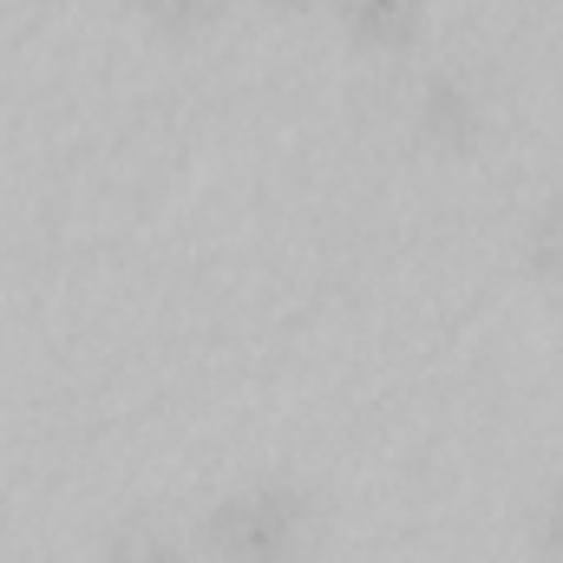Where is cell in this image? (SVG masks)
Wrapping results in <instances>:
<instances>
[{"label":"cell","mask_w":563,"mask_h":563,"mask_svg":"<svg viewBox=\"0 0 563 563\" xmlns=\"http://www.w3.org/2000/svg\"><path fill=\"white\" fill-rule=\"evenodd\" d=\"M301 531H308V492H301V485H276V478L236 485V492L217 498V511H210V544L236 563L295 558Z\"/></svg>","instance_id":"1"},{"label":"cell","mask_w":563,"mask_h":563,"mask_svg":"<svg viewBox=\"0 0 563 563\" xmlns=\"http://www.w3.org/2000/svg\"><path fill=\"white\" fill-rule=\"evenodd\" d=\"M341 20L367 46H407L426 20V0H341Z\"/></svg>","instance_id":"2"},{"label":"cell","mask_w":563,"mask_h":563,"mask_svg":"<svg viewBox=\"0 0 563 563\" xmlns=\"http://www.w3.org/2000/svg\"><path fill=\"white\" fill-rule=\"evenodd\" d=\"M420 119H426V132H465L472 125V92L452 73H432L426 99H420Z\"/></svg>","instance_id":"3"},{"label":"cell","mask_w":563,"mask_h":563,"mask_svg":"<svg viewBox=\"0 0 563 563\" xmlns=\"http://www.w3.org/2000/svg\"><path fill=\"white\" fill-rule=\"evenodd\" d=\"M531 256H538V276L563 295V197L531 223Z\"/></svg>","instance_id":"4"},{"label":"cell","mask_w":563,"mask_h":563,"mask_svg":"<svg viewBox=\"0 0 563 563\" xmlns=\"http://www.w3.org/2000/svg\"><path fill=\"white\" fill-rule=\"evenodd\" d=\"M132 7H139L151 26H170V33H184V26H203L217 0H132Z\"/></svg>","instance_id":"5"},{"label":"cell","mask_w":563,"mask_h":563,"mask_svg":"<svg viewBox=\"0 0 563 563\" xmlns=\"http://www.w3.org/2000/svg\"><path fill=\"white\" fill-rule=\"evenodd\" d=\"M106 563H184V558H177V551H170L164 538H119Z\"/></svg>","instance_id":"6"},{"label":"cell","mask_w":563,"mask_h":563,"mask_svg":"<svg viewBox=\"0 0 563 563\" xmlns=\"http://www.w3.org/2000/svg\"><path fill=\"white\" fill-rule=\"evenodd\" d=\"M538 538H544V551L563 558V485L551 492V505H544V525H538Z\"/></svg>","instance_id":"7"},{"label":"cell","mask_w":563,"mask_h":563,"mask_svg":"<svg viewBox=\"0 0 563 563\" xmlns=\"http://www.w3.org/2000/svg\"><path fill=\"white\" fill-rule=\"evenodd\" d=\"M269 7H308V0H269Z\"/></svg>","instance_id":"8"},{"label":"cell","mask_w":563,"mask_h":563,"mask_svg":"<svg viewBox=\"0 0 563 563\" xmlns=\"http://www.w3.org/2000/svg\"><path fill=\"white\" fill-rule=\"evenodd\" d=\"M276 563H295V558H276Z\"/></svg>","instance_id":"9"}]
</instances>
